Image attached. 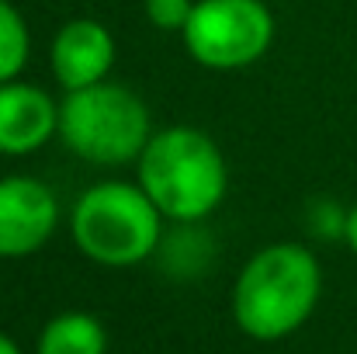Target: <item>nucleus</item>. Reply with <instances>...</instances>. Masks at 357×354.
Masks as SVG:
<instances>
[{
	"label": "nucleus",
	"mask_w": 357,
	"mask_h": 354,
	"mask_svg": "<svg viewBox=\"0 0 357 354\" xmlns=\"http://www.w3.org/2000/svg\"><path fill=\"white\" fill-rule=\"evenodd\" d=\"M153 118L146 101L115 80L70 91L59 101V139L63 146L94 167L135 163L153 139Z\"/></svg>",
	"instance_id": "obj_4"
},
{
	"label": "nucleus",
	"mask_w": 357,
	"mask_h": 354,
	"mask_svg": "<svg viewBox=\"0 0 357 354\" xmlns=\"http://www.w3.org/2000/svg\"><path fill=\"white\" fill-rule=\"evenodd\" d=\"M344 243L354 250V257H357V202L347 209V233H344Z\"/></svg>",
	"instance_id": "obj_13"
},
{
	"label": "nucleus",
	"mask_w": 357,
	"mask_h": 354,
	"mask_svg": "<svg viewBox=\"0 0 357 354\" xmlns=\"http://www.w3.org/2000/svg\"><path fill=\"white\" fill-rule=\"evenodd\" d=\"M181 42L205 70H246L274 45V14L264 0H198Z\"/></svg>",
	"instance_id": "obj_5"
},
{
	"label": "nucleus",
	"mask_w": 357,
	"mask_h": 354,
	"mask_svg": "<svg viewBox=\"0 0 357 354\" xmlns=\"http://www.w3.org/2000/svg\"><path fill=\"white\" fill-rule=\"evenodd\" d=\"M309 230L319 239H344L347 233V209H340L337 202H312L309 209Z\"/></svg>",
	"instance_id": "obj_12"
},
{
	"label": "nucleus",
	"mask_w": 357,
	"mask_h": 354,
	"mask_svg": "<svg viewBox=\"0 0 357 354\" xmlns=\"http://www.w3.org/2000/svg\"><path fill=\"white\" fill-rule=\"evenodd\" d=\"M163 212L139 181H98L70 209L73 246L101 267H135L163 243Z\"/></svg>",
	"instance_id": "obj_3"
},
{
	"label": "nucleus",
	"mask_w": 357,
	"mask_h": 354,
	"mask_svg": "<svg viewBox=\"0 0 357 354\" xmlns=\"http://www.w3.org/2000/svg\"><path fill=\"white\" fill-rule=\"evenodd\" d=\"M195 3L198 0H142V10H146V17H149L153 28L177 31L181 35L188 28L191 14H195Z\"/></svg>",
	"instance_id": "obj_11"
},
{
	"label": "nucleus",
	"mask_w": 357,
	"mask_h": 354,
	"mask_svg": "<svg viewBox=\"0 0 357 354\" xmlns=\"http://www.w3.org/2000/svg\"><path fill=\"white\" fill-rule=\"evenodd\" d=\"M52 139H59V101L24 80L0 84V156H31Z\"/></svg>",
	"instance_id": "obj_8"
},
{
	"label": "nucleus",
	"mask_w": 357,
	"mask_h": 354,
	"mask_svg": "<svg viewBox=\"0 0 357 354\" xmlns=\"http://www.w3.org/2000/svg\"><path fill=\"white\" fill-rule=\"evenodd\" d=\"M135 181L167 223H205L229 195V163L208 132L167 125L135 160Z\"/></svg>",
	"instance_id": "obj_2"
},
{
	"label": "nucleus",
	"mask_w": 357,
	"mask_h": 354,
	"mask_svg": "<svg viewBox=\"0 0 357 354\" xmlns=\"http://www.w3.org/2000/svg\"><path fill=\"white\" fill-rule=\"evenodd\" d=\"M115 56H119V45L105 21L73 17L59 24V31L52 35L49 70H52V80L63 87V94H70V91L105 84L115 70Z\"/></svg>",
	"instance_id": "obj_7"
},
{
	"label": "nucleus",
	"mask_w": 357,
	"mask_h": 354,
	"mask_svg": "<svg viewBox=\"0 0 357 354\" xmlns=\"http://www.w3.org/2000/svg\"><path fill=\"white\" fill-rule=\"evenodd\" d=\"M0 354H24V351H21V344H17L10 334H3V330H0Z\"/></svg>",
	"instance_id": "obj_14"
},
{
	"label": "nucleus",
	"mask_w": 357,
	"mask_h": 354,
	"mask_svg": "<svg viewBox=\"0 0 357 354\" xmlns=\"http://www.w3.org/2000/svg\"><path fill=\"white\" fill-rule=\"evenodd\" d=\"M323 295L319 257L295 239H278L246 257L233 285V320L260 344L302 330Z\"/></svg>",
	"instance_id": "obj_1"
},
{
	"label": "nucleus",
	"mask_w": 357,
	"mask_h": 354,
	"mask_svg": "<svg viewBox=\"0 0 357 354\" xmlns=\"http://www.w3.org/2000/svg\"><path fill=\"white\" fill-rule=\"evenodd\" d=\"M35 354H108V330L98 316L66 309L42 327Z\"/></svg>",
	"instance_id": "obj_9"
},
{
	"label": "nucleus",
	"mask_w": 357,
	"mask_h": 354,
	"mask_svg": "<svg viewBox=\"0 0 357 354\" xmlns=\"http://www.w3.org/2000/svg\"><path fill=\"white\" fill-rule=\"evenodd\" d=\"M28 56H31L28 21L10 0H0V84L21 80Z\"/></svg>",
	"instance_id": "obj_10"
},
{
	"label": "nucleus",
	"mask_w": 357,
	"mask_h": 354,
	"mask_svg": "<svg viewBox=\"0 0 357 354\" xmlns=\"http://www.w3.org/2000/svg\"><path fill=\"white\" fill-rule=\"evenodd\" d=\"M59 230L56 191L31 174L0 177V260L38 253Z\"/></svg>",
	"instance_id": "obj_6"
}]
</instances>
